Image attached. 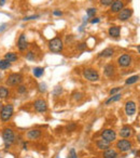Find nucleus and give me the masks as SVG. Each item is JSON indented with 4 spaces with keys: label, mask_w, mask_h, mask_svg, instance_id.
I'll return each instance as SVG.
<instances>
[{
    "label": "nucleus",
    "mask_w": 140,
    "mask_h": 158,
    "mask_svg": "<svg viewBox=\"0 0 140 158\" xmlns=\"http://www.w3.org/2000/svg\"><path fill=\"white\" fill-rule=\"evenodd\" d=\"M2 140L6 148H9L15 142V134L11 128H4L2 130Z\"/></svg>",
    "instance_id": "1"
},
{
    "label": "nucleus",
    "mask_w": 140,
    "mask_h": 158,
    "mask_svg": "<svg viewBox=\"0 0 140 158\" xmlns=\"http://www.w3.org/2000/svg\"><path fill=\"white\" fill-rule=\"evenodd\" d=\"M14 114V107L12 104H7L2 106L1 111H0V120L2 122H7L12 118Z\"/></svg>",
    "instance_id": "2"
},
{
    "label": "nucleus",
    "mask_w": 140,
    "mask_h": 158,
    "mask_svg": "<svg viewBox=\"0 0 140 158\" xmlns=\"http://www.w3.org/2000/svg\"><path fill=\"white\" fill-rule=\"evenodd\" d=\"M63 48H64V44H63V40L60 38L55 37L52 40L49 41V49L53 53H59V52H62Z\"/></svg>",
    "instance_id": "3"
},
{
    "label": "nucleus",
    "mask_w": 140,
    "mask_h": 158,
    "mask_svg": "<svg viewBox=\"0 0 140 158\" xmlns=\"http://www.w3.org/2000/svg\"><path fill=\"white\" fill-rule=\"evenodd\" d=\"M23 81V76L20 73H13V74L9 75L7 77L6 84L10 87H14V86H20Z\"/></svg>",
    "instance_id": "4"
},
{
    "label": "nucleus",
    "mask_w": 140,
    "mask_h": 158,
    "mask_svg": "<svg viewBox=\"0 0 140 158\" xmlns=\"http://www.w3.org/2000/svg\"><path fill=\"white\" fill-rule=\"evenodd\" d=\"M83 77L88 81H98L99 74L94 68H85L83 71Z\"/></svg>",
    "instance_id": "5"
},
{
    "label": "nucleus",
    "mask_w": 140,
    "mask_h": 158,
    "mask_svg": "<svg viewBox=\"0 0 140 158\" xmlns=\"http://www.w3.org/2000/svg\"><path fill=\"white\" fill-rule=\"evenodd\" d=\"M100 137H101V139H103V140H106V141L110 142L111 143V142L115 141V139H117V133H115V131L112 130V129H105V130L101 131Z\"/></svg>",
    "instance_id": "6"
},
{
    "label": "nucleus",
    "mask_w": 140,
    "mask_h": 158,
    "mask_svg": "<svg viewBox=\"0 0 140 158\" xmlns=\"http://www.w3.org/2000/svg\"><path fill=\"white\" fill-rule=\"evenodd\" d=\"M117 148L121 153H126L132 149V143L128 140H119L117 142Z\"/></svg>",
    "instance_id": "7"
},
{
    "label": "nucleus",
    "mask_w": 140,
    "mask_h": 158,
    "mask_svg": "<svg viewBox=\"0 0 140 158\" xmlns=\"http://www.w3.org/2000/svg\"><path fill=\"white\" fill-rule=\"evenodd\" d=\"M33 108L35 111L38 112V113H45L47 111V102L42 100V99H39V100H36L33 102Z\"/></svg>",
    "instance_id": "8"
},
{
    "label": "nucleus",
    "mask_w": 140,
    "mask_h": 158,
    "mask_svg": "<svg viewBox=\"0 0 140 158\" xmlns=\"http://www.w3.org/2000/svg\"><path fill=\"white\" fill-rule=\"evenodd\" d=\"M133 15V10L129 9V8H125V9H122V10L119 12L117 14V19L120 21H127L130 16Z\"/></svg>",
    "instance_id": "9"
},
{
    "label": "nucleus",
    "mask_w": 140,
    "mask_h": 158,
    "mask_svg": "<svg viewBox=\"0 0 140 158\" xmlns=\"http://www.w3.org/2000/svg\"><path fill=\"white\" fill-rule=\"evenodd\" d=\"M117 63L122 67H127L132 64V56L128 54H122L119 59H117Z\"/></svg>",
    "instance_id": "10"
},
{
    "label": "nucleus",
    "mask_w": 140,
    "mask_h": 158,
    "mask_svg": "<svg viewBox=\"0 0 140 158\" xmlns=\"http://www.w3.org/2000/svg\"><path fill=\"white\" fill-rule=\"evenodd\" d=\"M27 47H28V42H27L26 39V35L22 34L18 38V40H17V48L20 51H25Z\"/></svg>",
    "instance_id": "11"
},
{
    "label": "nucleus",
    "mask_w": 140,
    "mask_h": 158,
    "mask_svg": "<svg viewBox=\"0 0 140 158\" xmlns=\"http://www.w3.org/2000/svg\"><path fill=\"white\" fill-rule=\"evenodd\" d=\"M124 8L123 0H115L111 4V12L112 13H119Z\"/></svg>",
    "instance_id": "12"
},
{
    "label": "nucleus",
    "mask_w": 140,
    "mask_h": 158,
    "mask_svg": "<svg viewBox=\"0 0 140 158\" xmlns=\"http://www.w3.org/2000/svg\"><path fill=\"white\" fill-rule=\"evenodd\" d=\"M125 113L127 116H133L136 113V104L133 101H128L125 104Z\"/></svg>",
    "instance_id": "13"
},
{
    "label": "nucleus",
    "mask_w": 140,
    "mask_h": 158,
    "mask_svg": "<svg viewBox=\"0 0 140 158\" xmlns=\"http://www.w3.org/2000/svg\"><path fill=\"white\" fill-rule=\"evenodd\" d=\"M41 137V131L39 129H31L29 131L27 132L26 138L28 140H37Z\"/></svg>",
    "instance_id": "14"
},
{
    "label": "nucleus",
    "mask_w": 140,
    "mask_h": 158,
    "mask_svg": "<svg viewBox=\"0 0 140 158\" xmlns=\"http://www.w3.org/2000/svg\"><path fill=\"white\" fill-rule=\"evenodd\" d=\"M119 134H120V137H122L123 139L129 138V137L133 135V129L130 128V127H128V126H124L123 128L120 130Z\"/></svg>",
    "instance_id": "15"
},
{
    "label": "nucleus",
    "mask_w": 140,
    "mask_h": 158,
    "mask_svg": "<svg viewBox=\"0 0 140 158\" xmlns=\"http://www.w3.org/2000/svg\"><path fill=\"white\" fill-rule=\"evenodd\" d=\"M96 145H97V148L100 149V151H106L108 148H110V142L106 141V140H103V139L98 140V141L96 142Z\"/></svg>",
    "instance_id": "16"
},
{
    "label": "nucleus",
    "mask_w": 140,
    "mask_h": 158,
    "mask_svg": "<svg viewBox=\"0 0 140 158\" xmlns=\"http://www.w3.org/2000/svg\"><path fill=\"white\" fill-rule=\"evenodd\" d=\"M103 158H117V153L114 151L113 148H108V149H106V151L103 152Z\"/></svg>",
    "instance_id": "17"
},
{
    "label": "nucleus",
    "mask_w": 140,
    "mask_h": 158,
    "mask_svg": "<svg viewBox=\"0 0 140 158\" xmlns=\"http://www.w3.org/2000/svg\"><path fill=\"white\" fill-rule=\"evenodd\" d=\"M120 31H121V29L119 26H111L110 28H109V30H108L109 36L114 37V38H117L120 36Z\"/></svg>",
    "instance_id": "18"
},
{
    "label": "nucleus",
    "mask_w": 140,
    "mask_h": 158,
    "mask_svg": "<svg viewBox=\"0 0 140 158\" xmlns=\"http://www.w3.org/2000/svg\"><path fill=\"white\" fill-rule=\"evenodd\" d=\"M114 53V50L112 48H106L103 51H101L99 54H98V56L99 57H110L112 56Z\"/></svg>",
    "instance_id": "19"
},
{
    "label": "nucleus",
    "mask_w": 140,
    "mask_h": 158,
    "mask_svg": "<svg viewBox=\"0 0 140 158\" xmlns=\"http://www.w3.org/2000/svg\"><path fill=\"white\" fill-rule=\"evenodd\" d=\"M103 73L107 77H112L114 74V66L112 64H107L103 68Z\"/></svg>",
    "instance_id": "20"
},
{
    "label": "nucleus",
    "mask_w": 140,
    "mask_h": 158,
    "mask_svg": "<svg viewBox=\"0 0 140 158\" xmlns=\"http://www.w3.org/2000/svg\"><path fill=\"white\" fill-rule=\"evenodd\" d=\"M4 59L12 63V62H15V61H17L18 56H17V54L14 53V52H8V53H6V55H4Z\"/></svg>",
    "instance_id": "21"
},
{
    "label": "nucleus",
    "mask_w": 140,
    "mask_h": 158,
    "mask_svg": "<svg viewBox=\"0 0 140 158\" xmlns=\"http://www.w3.org/2000/svg\"><path fill=\"white\" fill-rule=\"evenodd\" d=\"M121 98H122V94H121V93L113 94V95H112L111 98L108 99L105 104H106V105H109V104H111V103H113V102H117V101H119V100H121Z\"/></svg>",
    "instance_id": "22"
},
{
    "label": "nucleus",
    "mask_w": 140,
    "mask_h": 158,
    "mask_svg": "<svg viewBox=\"0 0 140 158\" xmlns=\"http://www.w3.org/2000/svg\"><path fill=\"white\" fill-rule=\"evenodd\" d=\"M9 89L4 86H0V99H7L9 97Z\"/></svg>",
    "instance_id": "23"
},
{
    "label": "nucleus",
    "mask_w": 140,
    "mask_h": 158,
    "mask_svg": "<svg viewBox=\"0 0 140 158\" xmlns=\"http://www.w3.org/2000/svg\"><path fill=\"white\" fill-rule=\"evenodd\" d=\"M10 67H11V62L7 61L6 59L0 60V69H1V71H6V69H8V68H10Z\"/></svg>",
    "instance_id": "24"
},
{
    "label": "nucleus",
    "mask_w": 140,
    "mask_h": 158,
    "mask_svg": "<svg viewBox=\"0 0 140 158\" xmlns=\"http://www.w3.org/2000/svg\"><path fill=\"white\" fill-rule=\"evenodd\" d=\"M33 76L35 77H37V78H40L42 75L44 74V68L43 67H36V68H33Z\"/></svg>",
    "instance_id": "25"
},
{
    "label": "nucleus",
    "mask_w": 140,
    "mask_h": 158,
    "mask_svg": "<svg viewBox=\"0 0 140 158\" xmlns=\"http://www.w3.org/2000/svg\"><path fill=\"white\" fill-rule=\"evenodd\" d=\"M138 79H139V76H138V75H136V76H132V77H129L128 79H126L125 84H135V82H137Z\"/></svg>",
    "instance_id": "26"
},
{
    "label": "nucleus",
    "mask_w": 140,
    "mask_h": 158,
    "mask_svg": "<svg viewBox=\"0 0 140 158\" xmlns=\"http://www.w3.org/2000/svg\"><path fill=\"white\" fill-rule=\"evenodd\" d=\"M97 10L95 9V8H90V9H87L86 13H87V16L88 17H93L95 16V14H96Z\"/></svg>",
    "instance_id": "27"
},
{
    "label": "nucleus",
    "mask_w": 140,
    "mask_h": 158,
    "mask_svg": "<svg viewBox=\"0 0 140 158\" xmlns=\"http://www.w3.org/2000/svg\"><path fill=\"white\" fill-rule=\"evenodd\" d=\"M26 87L25 86H23V84H20V86H17V92L20 94H24V93H26Z\"/></svg>",
    "instance_id": "28"
},
{
    "label": "nucleus",
    "mask_w": 140,
    "mask_h": 158,
    "mask_svg": "<svg viewBox=\"0 0 140 158\" xmlns=\"http://www.w3.org/2000/svg\"><path fill=\"white\" fill-rule=\"evenodd\" d=\"M39 91H40L41 93H44V92L47 91V84L41 82V84H39Z\"/></svg>",
    "instance_id": "29"
},
{
    "label": "nucleus",
    "mask_w": 140,
    "mask_h": 158,
    "mask_svg": "<svg viewBox=\"0 0 140 158\" xmlns=\"http://www.w3.org/2000/svg\"><path fill=\"white\" fill-rule=\"evenodd\" d=\"M40 16V15H38V14H36V15H30V16H25L23 19V21H30V20H36V19H38V17Z\"/></svg>",
    "instance_id": "30"
},
{
    "label": "nucleus",
    "mask_w": 140,
    "mask_h": 158,
    "mask_svg": "<svg viewBox=\"0 0 140 158\" xmlns=\"http://www.w3.org/2000/svg\"><path fill=\"white\" fill-rule=\"evenodd\" d=\"M68 158H78L77 154H76V151H74V148H71V149H70L69 155H68Z\"/></svg>",
    "instance_id": "31"
},
{
    "label": "nucleus",
    "mask_w": 140,
    "mask_h": 158,
    "mask_svg": "<svg viewBox=\"0 0 140 158\" xmlns=\"http://www.w3.org/2000/svg\"><path fill=\"white\" fill-rule=\"evenodd\" d=\"M99 1L103 6H110L113 2V0H99Z\"/></svg>",
    "instance_id": "32"
},
{
    "label": "nucleus",
    "mask_w": 140,
    "mask_h": 158,
    "mask_svg": "<svg viewBox=\"0 0 140 158\" xmlns=\"http://www.w3.org/2000/svg\"><path fill=\"white\" fill-rule=\"evenodd\" d=\"M76 127H77V124H68L66 127V129L68 130V131H74V129H76Z\"/></svg>",
    "instance_id": "33"
},
{
    "label": "nucleus",
    "mask_w": 140,
    "mask_h": 158,
    "mask_svg": "<svg viewBox=\"0 0 140 158\" xmlns=\"http://www.w3.org/2000/svg\"><path fill=\"white\" fill-rule=\"evenodd\" d=\"M62 91H63V89H62V87H59V86H57L55 89H54V94L55 95H59L60 93H62Z\"/></svg>",
    "instance_id": "34"
},
{
    "label": "nucleus",
    "mask_w": 140,
    "mask_h": 158,
    "mask_svg": "<svg viewBox=\"0 0 140 158\" xmlns=\"http://www.w3.org/2000/svg\"><path fill=\"white\" fill-rule=\"evenodd\" d=\"M121 89H122V88H120V87H117V88H114V89H111L109 93H110V95H113V94H117V92H119V91L121 90Z\"/></svg>",
    "instance_id": "35"
},
{
    "label": "nucleus",
    "mask_w": 140,
    "mask_h": 158,
    "mask_svg": "<svg viewBox=\"0 0 140 158\" xmlns=\"http://www.w3.org/2000/svg\"><path fill=\"white\" fill-rule=\"evenodd\" d=\"M78 50H84V49H86V44H78Z\"/></svg>",
    "instance_id": "36"
},
{
    "label": "nucleus",
    "mask_w": 140,
    "mask_h": 158,
    "mask_svg": "<svg viewBox=\"0 0 140 158\" xmlns=\"http://www.w3.org/2000/svg\"><path fill=\"white\" fill-rule=\"evenodd\" d=\"M27 59L28 60H35V56H33V52H28V54H27Z\"/></svg>",
    "instance_id": "37"
},
{
    "label": "nucleus",
    "mask_w": 140,
    "mask_h": 158,
    "mask_svg": "<svg viewBox=\"0 0 140 158\" xmlns=\"http://www.w3.org/2000/svg\"><path fill=\"white\" fill-rule=\"evenodd\" d=\"M53 14L54 15H56V16H60V15H63V12H60V11H57V10H55L53 12Z\"/></svg>",
    "instance_id": "38"
},
{
    "label": "nucleus",
    "mask_w": 140,
    "mask_h": 158,
    "mask_svg": "<svg viewBox=\"0 0 140 158\" xmlns=\"http://www.w3.org/2000/svg\"><path fill=\"white\" fill-rule=\"evenodd\" d=\"M99 19H98V17H95V19H93V20L91 21V23L92 24H96V23H99Z\"/></svg>",
    "instance_id": "39"
},
{
    "label": "nucleus",
    "mask_w": 140,
    "mask_h": 158,
    "mask_svg": "<svg viewBox=\"0 0 140 158\" xmlns=\"http://www.w3.org/2000/svg\"><path fill=\"white\" fill-rule=\"evenodd\" d=\"M6 28H7V24H2V25L0 26V33H1V31H4Z\"/></svg>",
    "instance_id": "40"
},
{
    "label": "nucleus",
    "mask_w": 140,
    "mask_h": 158,
    "mask_svg": "<svg viewBox=\"0 0 140 158\" xmlns=\"http://www.w3.org/2000/svg\"><path fill=\"white\" fill-rule=\"evenodd\" d=\"M6 1H7V0H0V7L4 6V4H6Z\"/></svg>",
    "instance_id": "41"
},
{
    "label": "nucleus",
    "mask_w": 140,
    "mask_h": 158,
    "mask_svg": "<svg viewBox=\"0 0 140 158\" xmlns=\"http://www.w3.org/2000/svg\"><path fill=\"white\" fill-rule=\"evenodd\" d=\"M23 148H24V149H26V148H27V144H26V143H23Z\"/></svg>",
    "instance_id": "42"
},
{
    "label": "nucleus",
    "mask_w": 140,
    "mask_h": 158,
    "mask_svg": "<svg viewBox=\"0 0 140 158\" xmlns=\"http://www.w3.org/2000/svg\"><path fill=\"white\" fill-rule=\"evenodd\" d=\"M137 49H138V52L140 53V46H138V48H137Z\"/></svg>",
    "instance_id": "43"
},
{
    "label": "nucleus",
    "mask_w": 140,
    "mask_h": 158,
    "mask_svg": "<svg viewBox=\"0 0 140 158\" xmlns=\"http://www.w3.org/2000/svg\"><path fill=\"white\" fill-rule=\"evenodd\" d=\"M138 140H139V142H140V133L138 134Z\"/></svg>",
    "instance_id": "44"
},
{
    "label": "nucleus",
    "mask_w": 140,
    "mask_h": 158,
    "mask_svg": "<svg viewBox=\"0 0 140 158\" xmlns=\"http://www.w3.org/2000/svg\"><path fill=\"white\" fill-rule=\"evenodd\" d=\"M55 158H59V156H58V155H57V156H56V157H55Z\"/></svg>",
    "instance_id": "45"
}]
</instances>
